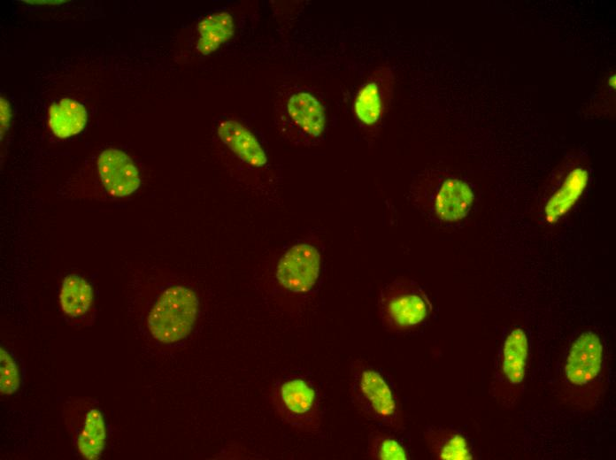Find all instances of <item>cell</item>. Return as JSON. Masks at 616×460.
Listing matches in <instances>:
<instances>
[{
  "label": "cell",
  "instance_id": "6da1fadb",
  "mask_svg": "<svg viewBox=\"0 0 616 460\" xmlns=\"http://www.w3.org/2000/svg\"><path fill=\"white\" fill-rule=\"evenodd\" d=\"M198 312L195 293L182 286L166 289L148 315V328L161 342H175L192 330Z\"/></svg>",
  "mask_w": 616,
  "mask_h": 460
},
{
  "label": "cell",
  "instance_id": "7a4b0ae2",
  "mask_svg": "<svg viewBox=\"0 0 616 460\" xmlns=\"http://www.w3.org/2000/svg\"><path fill=\"white\" fill-rule=\"evenodd\" d=\"M61 416L78 454L84 459L99 458L105 449L108 426L96 402L88 398L66 400Z\"/></svg>",
  "mask_w": 616,
  "mask_h": 460
},
{
  "label": "cell",
  "instance_id": "3957f363",
  "mask_svg": "<svg viewBox=\"0 0 616 460\" xmlns=\"http://www.w3.org/2000/svg\"><path fill=\"white\" fill-rule=\"evenodd\" d=\"M352 400L360 411L382 428H397L399 410L389 382L374 369L353 364Z\"/></svg>",
  "mask_w": 616,
  "mask_h": 460
},
{
  "label": "cell",
  "instance_id": "277c9868",
  "mask_svg": "<svg viewBox=\"0 0 616 460\" xmlns=\"http://www.w3.org/2000/svg\"><path fill=\"white\" fill-rule=\"evenodd\" d=\"M413 192L414 202L431 218L451 223L464 218L474 196L467 183L455 177H440Z\"/></svg>",
  "mask_w": 616,
  "mask_h": 460
},
{
  "label": "cell",
  "instance_id": "5b68a950",
  "mask_svg": "<svg viewBox=\"0 0 616 460\" xmlns=\"http://www.w3.org/2000/svg\"><path fill=\"white\" fill-rule=\"evenodd\" d=\"M378 308L383 325L390 330H404L423 322L429 303L421 289L409 281L394 280L381 291Z\"/></svg>",
  "mask_w": 616,
  "mask_h": 460
},
{
  "label": "cell",
  "instance_id": "8992f818",
  "mask_svg": "<svg viewBox=\"0 0 616 460\" xmlns=\"http://www.w3.org/2000/svg\"><path fill=\"white\" fill-rule=\"evenodd\" d=\"M589 179L586 167L570 162L558 171L542 200V217L545 223L558 222L575 204Z\"/></svg>",
  "mask_w": 616,
  "mask_h": 460
},
{
  "label": "cell",
  "instance_id": "52a82bcc",
  "mask_svg": "<svg viewBox=\"0 0 616 460\" xmlns=\"http://www.w3.org/2000/svg\"><path fill=\"white\" fill-rule=\"evenodd\" d=\"M394 83L389 66L378 67L368 76L353 101V112L360 124L372 128L381 123L390 106Z\"/></svg>",
  "mask_w": 616,
  "mask_h": 460
},
{
  "label": "cell",
  "instance_id": "ba28073f",
  "mask_svg": "<svg viewBox=\"0 0 616 460\" xmlns=\"http://www.w3.org/2000/svg\"><path fill=\"white\" fill-rule=\"evenodd\" d=\"M604 347L599 336L588 330L573 342L565 364V380L574 387L590 386L603 370Z\"/></svg>",
  "mask_w": 616,
  "mask_h": 460
},
{
  "label": "cell",
  "instance_id": "9c48e42d",
  "mask_svg": "<svg viewBox=\"0 0 616 460\" xmlns=\"http://www.w3.org/2000/svg\"><path fill=\"white\" fill-rule=\"evenodd\" d=\"M285 112L292 139L311 144L322 136L327 125L326 109L310 92L302 90L289 95Z\"/></svg>",
  "mask_w": 616,
  "mask_h": 460
},
{
  "label": "cell",
  "instance_id": "30bf717a",
  "mask_svg": "<svg viewBox=\"0 0 616 460\" xmlns=\"http://www.w3.org/2000/svg\"><path fill=\"white\" fill-rule=\"evenodd\" d=\"M320 254L310 244L291 247L280 259L276 278L285 288L303 293L310 290L320 274Z\"/></svg>",
  "mask_w": 616,
  "mask_h": 460
},
{
  "label": "cell",
  "instance_id": "8fae6325",
  "mask_svg": "<svg viewBox=\"0 0 616 460\" xmlns=\"http://www.w3.org/2000/svg\"><path fill=\"white\" fill-rule=\"evenodd\" d=\"M97 168L105 189L112 196H128L140 186L139 172L135 165L120 150H104L98 157Z\"/></svg>",
  "mask_w": 616,
  "mask_h": 460
},
{
  "label": "cell",
  "instance_id": "7c38bea8",
  "mask_svg": "<svg viewBox=\"0 0 616 460\" xmlns=\"http://www.w3.org/2000/svg\"><path fill=\"white\" fill-rule=\"evenodd\" d=\"M221 142L239 159L252 167L266 165L267 157L253 133L235 119L221 121L217 128Z\"/></svg>",
  "mask_w": 616,
  "mask_h": 460
},
{
  "label": "cell",
  "instance_id": "4fadbf2b",
  "mask_svg": "<svg viewBox=\"0 0 616 460\" xmlns=\"http://www.w3.org/2000/svg\"><path fill=\"white\" fill-rule=\"evenodd\" d=\"M94 292L91 285L77 274L64 278L59 292L60 309L74 322L82 321L93 308Z\"/></svg>",
  "mask_w": 616,
  "mask_h": 460
},
{
  "label": "cell",
  "instance_id": "5bb4252c",
  "mask_svg": "<svg viewBox=\"0 0 616 460\" xmlns=\"http://www.w3.org/2000/svg\"><path fill=\"white\" fill-rule=\"evenodd\" d=\"M278 398L283 411L297 422L312 416L316 407L314 389L301 379H293L282 383Z\"/></svg>",
  "mask_w": 616,
  "mask_h": 460
},
{
  "label": "cell",
  "instance_id": "9a60e30c",
  "mask_svg": "<svg viewBox=\"0 0 616 460\" xmlns=\"http://www.w3.org/2000/svg\"><path fill=\"white\" fill-rule=\"evenodd\" d=\"M425 438L432 456L436 459L471 460L474 458L471 446L461 433L442 427H429Z\"/></svg>",
  "mask_w": 616,
  "mask_h": 460
},
{
  "label": "cell",
  "instance_id": "2e32d148",
  "mask_svg": "<svg viewBox=\"0 0 616 460\" xmlns=\"http://www.w3.org/2000/svg\"><path fill=\"white\" fill-rule=\"evenodd\" d=\"M197 31L196 50L202 55H209L234 35L233 16L228 12L212 13L199 22Z\"/></svg>",
  "mask_w": 616,
  "mask_h": 460
},
{
  "label": "cell",
  "instance_id": "e0dca14e",
  "mask_svg": "<svg viewBox=\"0 0 616 460\" xmlns=\"http://www.w3.org/2000/svg\"><path fill=\"white\" fill-rule=\"evenodd\" d=\"M528 356V341L521 328H515L506 337L502 353L501 372L512 384L521 383L525 378Z\"/></svg>",
  "mask_w": 616,
  "mask_h": 460
},
{
  "label": "cell",
  "instance_id": "ac0fdd59",
  "mask_svg": "<svg viewBox=\"0 0 616 460\" xmlns=\"http://www.w3.org/2000/svg\"><path fill=\"white\" fill-rule=\"evenodd\" d=\"M49 126L59 138L79 134L87 122V111L77 101L63 98L51 104L49 110Z\"/></svg>",
  "mask_w": 616,
  "mask_h": 460
},
{
  "label": "cell",
  "instance_id": "d6986e66",
  "mask_svg": "<svg viewBox=\"0 0 616 460\" xmlns=\"http://www.w3.org/2000/svg\"><path fill=\"white\" fill-rule=\"evenodd\" d=\"M368 456L373 459H409L406 447L397 438L380 433H372L368 438Z\"/></svg>",
  "mask_w": 616,
  "mask_h": 460
},
{
  "label": "cell",
  "instance_id": "ffe728a7",
  "mask_svg": "<svg viewBox=\"0 0 616 460\" xmlns=\"http://www.w3.org/2000/svg\"><path fill=\"white\" fill-rule=\"evenodd\" d=\"M20 370L14 355L1 346L0 349V390L3 395L16 393L21 384Z\"/></svg>",
  "mask_w": 616,
  "mask_h": 460
},
{
  "label": "cell",
  "instance_id": "44dd1931",
  "mask_svg": "<svg viewBox=\"0 0 616 460\" xmlns=\"http://www.w3.org/2000/svg\"><path fill=\"white\" fill-rule=\"evenodd\" d=\"M11 113H10V108L8 103L1 98V131L2 134L4 131H5L9 120H10Z\"/></svg>",
  "mask_w": 616,
  "mask_h": 460
}]
</instances>
